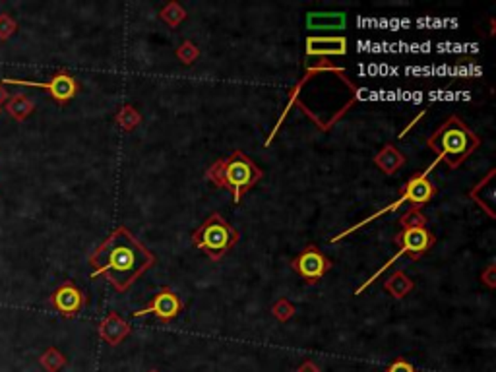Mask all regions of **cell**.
<instances>
[{"mask_svg": "<svg viewBox=\"0 0 496 372\" xmlns=\"http://www.w3.org/2000/svg\"><path fill=\"white\" fill-rule=\"evenodd\" d=\"M18 31V21L8 14H0V41H8Z\"/></svg>", "mask_w": 496, "mask_h": 372, "instance_id": "cell-23", "label": "cell"}, {"mask_svg": "<svg viewBox=\"0 0 496 372\" xmlns=\"http://www.w3.org/2000/svg\"><path fill=\"white\" fill-rule=\"evenodd\" d=\"M2 86H26V88H39L47 89L53 101H57L59 105H66L80 93V82L68 70H59L50 76L47 82H31V80L20 78H2Z\"/></svg>", "mask_w": 496, "mask_h": 372, "instance_id": "cell-7", "label": "cell"}, {"mask_svg": "<svg viewBox=\"0 0 496 372\" xmlns=\"http://www.w3.org/2000/svg\"><path fill=\"white\" fill-rule=\"evenodd\" d=\"M306 55L309 57H343L347 55V39L341 35H326V37H316L311 35L306 37Z\"/></svg>", "mask_w": 496, "mask_h": 372, "instance_id": "cell-11", "label": "cell"}, {"mask_svg": "<svg viewBox=\"0 0 496 372\" xmlns=\"http://www.w3.org/2000/svg\"><path fill=\"white\" fill-rule=\"evenodd\" d=\"M437 165H438V159H434V163H430V165H428L425 171H421V173H417V175H413L411 178H409L407 183H405V186L401 188V194H399V198L396 200V202H392L389 206L378 210L376 214H372V216L367 217V219H362V221H360V223H357V225L345 229L343 233L333 236V239H331V243H338V241H341V239L349 236L351 233H355L357 229H362V227L367 225V223L374 221V219H378V217H382L384 214L396 212V210L403 206V204H409V206L417 207V210L427 206L428 202L434 198V194H437V186L432 185V180L428 178L430 171H432V169H434Z\"/></svg>", "mask_w": 496, "mask_h": 372, "instance_id": "cell-4", "label": "cell"}, {"mask_svg": "<svg viewBox=\"0 0 496 372\" xmlns=\"http://www.w3.org/2000/svg\"><path fill=\"white\" fill-rule=\"evenodd\" d=\"M413 287H415L413 279H411L405 272H401V270L388 275V279L384 281V289H386L394 299H405V297L413 291Z\"/></svg>", "mask_w": 496, "mask_h": 372, "instance_id": "cell-15", "label": "cell"}, {"mask_svg": "<svg viewBox=\"0 0 496 372\" xmlns=\"http://www.w3.org/2000/svg\"><path fill=\"white\" fill-rule=\"evenodd\" d=\"M89 266L93 268L91 277L103 275L118 293H125L156 266V256L128 227L120 225L89 254Z\"/></svg>", "mask_w": 496, "mask_h": 372, "instance_id": "cell-1", "label": "cell"}, {"mask_svg": "<svg viewBox=\"0 0 496 372\" xmlns=\"http://www.w3.org/2000/svg\"><path fill=\"white\" fill-rule=\"evenodd\" d=\"M427 146L437 154L438 161H444L450 169H457L481 146V140L461 118L452 115L428 138Z\"/></svg>", "mask_w": 496, "mask_h": 372, "instance_id": "cell-3", "label": "cell"}, {"mask_svg": "<svg viewBox=\"0 0 496 372\" xmlns=\"http://www.w3.org/2000/svg\"><path fill=\"white\" fill-rule=\"evenodd\" d=\"M98 332L99 337L107 343V345L117 347V345H120V343L125 342L128 335H130L132 328H130V324H128L125 318H120V316L113 310V313H109L107 316L103 318V322L99 324Z\"/></svg>", "mask_w": 496, "mask_h": 372, "instance_id": "cell-12", "label": "cell"}, {"mask_svg": "<svg viewBox=\"0 0 496 372\" xmlns=\"http://www.w3.org/2000/svg\"><path fill=\"white\" fill-rule=\"evenodd\" d=\"M495 272H496V268L493 264H490L488 268H486L485 272H483V275H481L483 283H485L486 287H488V289H493V287H495V281H493V275H495Z\"/></svg>", "mask_w": 496, "mask_h": 372, "instance_id": "cell-25", "label": "cell"}, {"mask_svg": "<svg viewBox=\"0 0 496 372\" xmlns=\"http://www.w3.org/2000/svg\"><path fill=\"white\" fill-rule=\"evenodd\" d=\"M347 18L343 12H309L306 28L309 30H343Z\"/></svg>", "mask_w": 496, "mask_h": 372, "instance_id": "cell-13", "label": "cell"}, {"mask_svg": "<svg viewBox=\"0 0 496 372\" xmlns=\"http://www.w3.org/2000/svg\"><path fill=\"white\" fill-rule=\"evenodd\" d=\"M374 165L386 175H396L399 169L405 165V156L394 144H388L374 156Z\"/></svg>", "mask_w": 496, "mask_h": 372, "instance_id": "cell-14", "label": "cell"}, {"mask_svg": "<svg viewBox=\"0 0 496 372\" xmlns=\"http://www.w3.org/2000/svg\"><path fill=\"white\" fill-rule=\"evenodd\" d=\"M297 372H320V366H318L314 361H304L299 364Z\"/></svg>", "mask_w": 496, "mask_h": 372, "instance_id": "cell-26", "label": "cell"}, {"mask_svg": "<svg viewBox=\"0 0 496 372\" xmlns=\"http://www.w3.org/2000/svg\"><path fill=\"white\" fill-rule=\"evenodd\" d=\"M205 178L217 188L231 192L235 204H241L243 196L264 178V171L241 149H235L223 159H217L208 167Z\"/></svg>", "mask_w": 496, "mask_h": 372, "instance_id": "cell-2", "label": "cell"}, {"mask_svg": "<svg viewBox=\"0 0 496 372\" xmlns=\"http://www.w3.org/2000/svg\"><path fill=\"white\" fill-rule=\"evenodd\" d=\"M394 241H396V245L399 246L398 252L392 256L388 262L380 268L378 272H374V274L370 275L365 283L360 285V287H357V289H355V295H360L370 283H374L380 275L384 274L388 268H392V266L396 264L403 254L409 256L411 260H419L421 256L427 254L428 250L434 246V243H437V236H434V233H430L427 227H413V229H401V233H398Z\"/></svg>", "mask_w": 496, "mask_h": 372, "instance_id": "cell-6", "label": "cell"}, {"mask_svg": "<svg viewBox=\"0 0 496 372\" xmlns=\"http://www.w3.org/2000/svg\"><path fill=\"white\" fill-rule=\"evenodd\" d=\"M183 308H185V304L181 301V297L175 293V291H171L169 287H161L156 295H154V299H151V303L144 306L142 310H136V313H132V318H140V316H147V314H154L156 318H159L161 322H171V320H175L178 314L183 313Z\"/></svg>", "mask_w": 496, "mask_h": 372, "instance_id": "cell-9", "label": "cell"}, {"mask_svg": "<svg viewBox=\"0 0 496 372\" xmlns=\"http://www.w3.org/2000/svg\"><path fill=\"white\" fill-rule=\"evenodd\" d=\"M10 99V95H8V89H6V86H2L0 84V111H2V107H4V103Z\"/></svg>", "mask_w": 496, "mask_h": 372, "instance_id": "cell-28", "label": "cell"}, {"mask_svg": "<svg viewBox=\"0 0 496 372\" xmlns=\"http://www.w3.org/2000/svg\"><path fill=\"white\" fill-rule=\"evenodd\" d=\"M115 122L125 132H132V130H136L140 127L142 115H140V111L134 105H122V107L118 109L117 115H115Z\"/></svg>", "mask_w": 496, "mask_h": 372, "instance_id": "cell-17", "label": "cell"}, {"mask_svg": "<svg viewBox=\"0 0 496 372\" xmlns=\"http://www.w3.org/2000/svg\"><path fill=\"white\" fill-rule=\"evenodd\" d=\"M425 113H427V111H421V113H419L417 117H415V118H413V120H411V124H407V128H403V130H401V132H399V138H403V136H405V134H407L409 130H411V128L415 127V124H417V122H419V120H421V118L425 117Z\"/></svg>", "mask_w": 496, "mask_h": 372, "instance_id": "cell-27", "label": "cell"}, {"mask_svg": "<svg viewBox=\"0 0 496 372\" xmlns=\"http://www.w3.org/2000/svg\"><path fill=\"white\" fill-rule=\"evenodd\" d=\"M6 111H8V115H10L14 120L24 122V120L35 111V103H33L28 95L16 93V95H12V97L6 101Z\"/></svg>", "mask_w": 496, "mask_h": 372, "instance_id": "cell-16", "label": "cell"}, {"mask_svg": "<svg viewBox=\"0 0 496 372\" xmlns=\"http://www.w3.org/2000/svg\"><path fill=\"white\" fill-rule=\"evenodd\" d=\"M39 364L47 372H60L66 366V357H64L57 347H49V349L39 357Z\"/></svg>", "mask_w": 496, "mask_h": 372, "instance_id": "cell-19", "label": "cell"}, {"mask_svg": "<svg viewBox=\"0 0 496 372\" xmlns=\"http://www.w3.org/2000/svg\"><path fill=\"white\" fill-rule=\"evenodd\" d=\"M49 303L62 318H74L86 306V295L74 281H64L50 293Z\"/></svg>", "mask_w": 496, "mask_h": 372, "instance_id": "cell-10", "label": "cell"}, {"mask_svg": "<svg viewBox=\"0 0 496 372\" xmlns=\"http://www.w3.org/2000/svg\"><path fill=\"white\" fill-rule=\"evenodd\" d=\"M386 372H417V371H415V366H413L411 362L403 361V359H398V361H394L389 364Z\"/></svg>", "mask_w": 496, "mask_h": 372, "instance_id": "cell-24", "label": "cell"}, {"mask_svg": "<svg viewBox=\"0 0 496 372\" xmlns=\"http://www.w3.org/2000/svg\"><path fill=\"white\" fill-rule=\"evenodd\" d=\"M198 57H200V49L196 47L192 41H185V43L176 49V59L181 60L183 64H186V66L194 64Z\"/></svg>", "mask_w": 496, "mask_h": 372, "instance_id": "cell-21", "label": "cell"}, {"mask_svg": "<svg viewBox=\"0 0 496 372\" xmlns=\"http://www.w3.org/2000/svg\"><path fill=\"white\" fill-rule=\"evenodd\" d=\"M239 231L225 221L221 214H212L202 225L192 233V245L200 248L210 260H221L239 243Z\"/></svg>", "mask_w": 496, "mask_h": 372, "instance_id": "cell-5", "label": "cell"}, {"mask_svg": "<svg viewBox=\"0 0 496 372\" xmlns=\"http://www.w3.org/2000/svg\"><path fill=\"white\" fill-rule=\"evenodd\" d=\"M272 313L279 322H287V320H291L293 314H295V306L287 299H279L277 303L273 304Z\"/></svg>", "mask_w": 496, "mask_h": 372, "instance_id": "cell-22", "label": "cell"}, {"mask_svg": "<svg viewBox=\"0 0 496 372\" xmlns=\"http://www.w3.org/2000/svg\"><path fill=\"white\" fill-rule=\"evenodd\" d=\"M149 372H159V371H149Z\"/></svg>", "mask_w": 496, "mask_h": 372, "instance_id": "cell-29", "label": "cell"}, {"mask_svg": "<svg viewBox=\"0 0 496 372\" xmlns=\"http://www.w3.org/2000/svg\"><path fill=\"white\" fill-rule=\"evenodd\" d=\"M291 266L293 270L301 275L306 283L316 285L320 283L322 277L331 270V260L330 258H326V254H322L320 248L311 245L306 246L301 254L293 258Z\"/></svg>", "mask_w": 496, "mask_h": 372, "instance_id": "cell-8", "label": "cell"}, {"mask_svg": "<svg viewBox=\"0 0 496 372\" xmlns=\"http://www.w3.org/2000/svg\"><path fill=\"white\" fill-rule=\"evenodd\" d=\"M399 225L403 229H413V227H427V217L417 207H409L403 216L399 217Z\"/></svg>", "mask_w": 496, "mask_h": 372, "instance_id": "cell-20", "label": "cell"}, {"mask_svg": "<svg viewBox=\"0 0 496 372\" xmlns=\"http://www.w3.org/2000/svg\"><path fill=\"white\" fill-rule=\"evenodd\" d=\"M159 18L165 21L169 28H178L186 20V10L178 2H169L159 10Z\"/></svg>", "mask_w": 496, "mask_h": 372, "instance_id": "cell-18", "label": "cell"}]
</instances>
